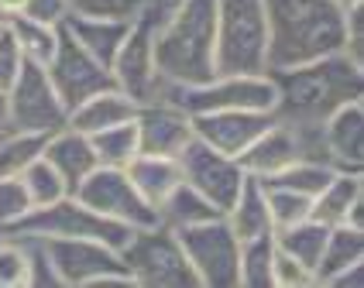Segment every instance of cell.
Segmentation results:
<instances>
[{
  "label": "cell",
  "instance_id": "obj_15",
  "mask_svg": "<svg viewBox=\"0 0 364 288\" xmlns=\"http://www.w3.org/2000/svg\"><path fill=\"white\" fill-rule=\"evenodd\" d=\"M279 121L275 110H217V113H200L193 117V138L217 148L230 158H241L244 148L264 134Z\"/></svg>",
  "mask_w": 364,
  "mask_h": 288
},
{
  "label": "cell",
  "instance_id": "obj_27",
  "mask_svg": "<svg viewBox=\"0 0 364 288\" xmlns=\"http://www.w3.org/2000/svg\"><path fill=\"white\" fill-rule=\"evenodd\" d=\"M326 233H330V226L316 223V220H303V223H292L285 230H275V247L285 250L289 257H296L303 267H309L313 278H316V265H320V254H323Z\"/></svg>",
  "mask_w": 364,
  "mask_h": 288
},
{
  "label": "cell",
  "instance_id": "obj_30",
  "mask_svg": "<svg viewBox=\"0 0 364 288\" xmlns=\"http://www.w3.org/2000/svg\"><path fill=\"white\" fill-rule=\"evenodd\" d=\"M337 168H330L323 162H306V158H296L292 165H285L282 172H275V175H268L262 179L264 189H289V192H299V196H316L326 182H330V175H333Z\"/></svg>",
  "mask_w": 364,
  "mask_h": 288
},
{
  "label": "cell",
  "instance_id": "obj_28",
  "mask_svg": "<svg viewBox=\"0 0 364 288\" xmlns=\"http://www.w3.org/2000/svg\"><path fill=\"white\" fill-rule=\"evenodd\" d=\"M272 261H275V233L247 237L237 250V288H272Z\"/></svg>",
  "mask_w": 364,
  "mask_h": 288
},
{
  "label": "cell",
  "instance_id": "obj_1",
  "mask_svg": "<svg viewBox=\"0 0 364 288\" xmlns=\"http://www.w3.org/2000/svg\"><path fill=\"white\" fill-rule=\"evenodd\" d=\"M275 86V117L282 123H323L350 100H364V65L330 52L323 59L268 69Z\"/></svg>",
  "mask_w": 364,
  "mask_h": 288
},
{
  "label": "cell",
  "instance_id": "obj_18",
  "mask_svg": "<svg viewBox=\"0 0 364 288\" xmlns=\"http://www.w3.org/2000/svg\"><path fill=\"white\" fill-rule=\"evenodd\" d=\"M323 144L330 165L341 168H364V103L350 100L333 110L323 121Z\"/></svg>",
  "mask_w": 364,
  "mask_h": 288
},
{
  "label": "cell",
  "instance_id": "obj_5",
  "mask_svg": "<svg viewBox=\"0 0 364 288\" xmlns=\"http://www.w3.org/2000/svg\"><path fill=\"white\" fill-rule=\"evenodd\" d=\"M172 4L168 0H144L138 14L127 21V35H124L117 55L110 62V76L114 86L124 89L131 100L148 103L159 89V69H155V38L162 31Z\"/></svg>",
  "mask_w": 364,
  "mask_h": 288
},
{
  "label": "cell",
  "instance_id": "obj_37",
  "mask_svg": "<svg viewBox=\"0 0 364 288\" xmlns=\"http://www.w3.org/2000/svg\"><path fill=\"white\" fill-rule=\"evenodd\" d=\"M18 237V233H14ZM24 240V254H28V288H62L59 275L52 267V257L45 250V240L41 237H21Z\"/></svg>",
  "mask_w": 364,
  "mask_h": 288
},
{
  "label": "cell",
  "instance_id": "obj_6",
  "mask_svg": "<svg viewBox=\"0 0 364 288\" xmlns=\"http://www.w3.org/2000/svg\"><path fill=\"white\" fill-rule=\"evenodd\" d=\"M121 261L131 282L141 288H200L193 267L186 261L179 233L165 223L131 230L127 244L121 247Z\"/></svg>",
  "mask_w": 364,
  "mask_h": 288
},
{
  "label": "cell",
  "instance_id": "obj_33",
  "mask_svg": "<svg viewBox=\"0 0 364 288\" xmlns=\"http://www.w3.org/2000/svg\"><path fill=\"white\" fill-rule=\"evenodd\" d=\"M21 182H24V189H28V196H31L35 206H48V203H55V199H62V196H69L65 179L41 155L21 172Z\"/></svg>",
  "mask_w": 364,
  "mask_h": 288
},
{
  "label": "cell",
  "instance_id": "obj_11",
  "mask_svg": "<svg viewBox=\"0 0 364 288\" xmlns=\"http://www.w3.org/2000/svg\"><path fill=\"white\" fill-rule=\"evenodd\" d=\"M179 244L186 250V261L193 267L200 288H237V250L241 240L227 226L223 216L206 223L176 230Z\"/></svg>",
  "mask_w": 364,
  "mask_h": 288
},
{
  "label": "cell",
  "instance_id": "obj_21",
  "mask_svg": "<svg viewBox=\"0 0 364 288\" xmlns=\"http://www.w3.org/2000/svg\"><path fill=\"white\" fill-rule=\"evenodd\" d=\"M134 113H138V100H131L124 89L110 86V89L93 93L90 100L76 103V106L69 110V127H76L82 134H97V131H107V127L134 121Z\"/></svg>",
  "mask_w": 364,
  "mask_h": 288
},
{
  "label": "cell",
  "instance_id": "obj_42",
  "mask_svg": "<svg viewBox=\"0 0 364 288\" xmlns=\"http://www.w3.org/2000/svg\"><path fill=\"white\" fill-rule=\"evenodd\" d=\"M21 14L38 24H52V28H62V21L69 18V0H24Z\"/></svg>",
  "mask_w": 364,
  "mask_h": 288
},
{
  "label": "cell",
  "instance_id": "obj_40",
  "mask_svg": "<svg viewBox=\"0 0 364 288\" xmlns=\"http://www.w3.org/2000/svg\"><path fill=\"white\" fill-rule=\"evenodd\" d=\"M24 55H21L18 48V38L11 35V28L7 24H0V93H7L14 79L21 76V69H24Z\"/></svg>",
  "mask_w": 364,
  "mask_h": 288
},
{
  "label": "cell",
  "instance_id": "obj_26",
  "mask_svg": "<svg viewBox=\"0 0 364 288\" xmlns=\"http://www.w3.org/2000/svg\"><path fill=\"white\" fill-rule=\"evenodd\" d=\"M350 265H364V230L347 223L330 226L320 265H316V288H323L333 275H341Z\"/></svg>",
  "mask_w": 364,
  "mask_h": 288
},
{
  "label": "cell",
  "instance_id": "obj_7",
  "mask_svg": "<svg viewBox=\"0 0 364 288\" xmlns=\"http://www.w3.org/2000/svg\"><path fill=\"white\" fill-rule=\"evenodd\" d=\"M4 233H18V237H65V240H100L121 250L131 237V226L117 223L110 216H103L97 209L82 203L80 196H62L48 206H35L24 220L4 230Z\"/></svg>",
  "mask_w": 364,
  "mask_h": 288
},
{
  "label": "cell",
  "instance_id": "obj_48",
  "mask_svg": "<svg viewBox=\"0 0 364 288\" xmlns=\"http://www.w3.org/2000/svg\"><path fill=\"white\" fill-rule=\"evenodd\" d=\"M0 24H4V21H0Z\"/></svg>",
  "mask_w": 364,
  "mask_h": 288
},
{
  "label": "cell",
  "instance_id": "obj_34",
  "mask_svg": "<svg viewBox=\"0 0 364 288\" xmlns=\"http://www.w3.org/2000/svg\"><path fill=\"white\" fill-rule=\"evenodd\" d=\"M264 196H268L272 230H285V226L309 220V209H313V199H309V196L289 192V189H264Z\"/></svg>",
  "mask_w": 364,
  "mask_h": 288
},
{
  "label": "cell",
  "instance_id": "obj_44",
  "mask_svg": "<svg viewBox=\"0 0 364 288\" xmlns=\"http://www.w3.org/2000/svg\"><path fill=\"white\" fill-rule=\"evenodd\" d=\"M24 0H0V21H11L14 14H21Z\"/></svg>",
  "mask_w": 364,
  "mask_h": 288
},
{
  "label": "cell",
  "instance_id": "obj_23",
  "mask_svg": "<svg viewBox=\"0 0 364 288\" xmlns=\"http://www.w3.org/2000/svg\"><path fill=\"white\" fill-rule=\"evenodd\" d=\"M62 28L80 41L100 65H107V69H110V62H114L124 35H127V21H121V18H82V14H69V18L62 21Z\"/></svg>",
  "mask_w": 364,
  "mask_h": 288
},
{
  "label": "cell",
  "instance_id": "obj_38",
  "mask_svg": "<svg viewBox=\"0 0 364 288\" xmlns=\"http://www.w3.org/2000/svg\"><path fill=\"white\" fill-rule=\"evenodd\" d=\"M272 288H316L313 271L303 267L296 257H289L285 250L275 247V261H272Z\"/></svg>",
  "mask_w": 364,
  "mask_h": 288
},
{
  "label": "cell",
  "instance_id": "obj_3",
  "mask_svg": "<svg viewBox=\"0 0 364 288\" xmlns=\"http://www.w3.org/2000/svg\"><path fill=\"white\" fill-rule=\"evenodd\" d=\"M159 79L196 86L217 76V0H176L155 38Z\"/></svg>",
  "mask_w": 364,
  "mask_h": 288
},
{
  "label": "cell",
  "instance_id": "obj_41",
  "mask_svg": "<svg viewBox=\"0 0 364 288\" xmlns=\"http://www.w3.org/2000/svg\"><path fill=\"white\" fill-rule=\"evenodd\" d=\"M341 52L364 65V4H354L344 11V48Z\"/></svg>",
  "mask_w": 364,
  "mask_h": 288
},
{
  "label": "cell",
  "instance_id": "obj_14",
  "mask_svg": "<svg viewBox=\"0 0 364 288\" xmlns=\"http://www.w3.org/2000/svg\"><path fill=\"white\" fill-rule=\"evenodd\" d=\"M176 162H179L182 182H189L196 192H203L220 213L234 203L237 189L247 179L244 168L237 165V158H230V155H223L217 148L203 144L200 138H193V141L186 144L179 155H176Z\"/></svg>",
  "mask_w": 364,
  "mask_h": 288
},
{
  "label": "cell",
  "instance_id": "obj_17",
  "mask_svg": "<svg viewBox=\"0 0 364 288\" xmlns=\"http://www.w3.org/2000/svg\"><path fill=\"white\" fill-rule=\"evenodd\" d=\"M309 220L323 226H358L364 230V172L361 168H341L330 175V182L313 196Z\"/></svg>",
  "mask_w": 364,
  "mask_h": 288
},
{
  "label": "cell",
  "instance_id": "obj_43",
  "mask_svg": "<svg viewBox=\"0 0 364 288\" xmlns=\"http://www.w3.org/2000/svg\"><path fill=\"white\" fill-rule=\"evenodd\" d=\"M364 285V265H350L341 275H333L323 288H361Z\"/></svg>",
  "mask_w": 364,
  "mask_h": 288
},
{
  "label": "cell",
  "instance_id": "obj_39",
  "mask_svg": "<svg viewBox=\"0 0 364 288\" xmlns=\"http://www.w3.org/2000/svg\"><path fill=\"white\" fill-rule=\"evenodd\" d=\"M144 0H69V14L82 18H121L131 21Z\"/></svg>",
  "mask_w": 364,
  "mask_h": 288
},
{
  "label": "cell",
  "instance_id": "obj_16",
  "mask_svg": "<svg viewBox=\"0 0 364 288\" xmlns=\"http://www.w3.org/2000/svg\"><path fill=\"white\" fill-rule=\"evenodd\" d=\"M134 127H138V144H141L144 155L176 158L182 148L193 141V117L168 100L138 103Z\"/></svg>",
  "mask_w": 364,
  "mask_h": 288
},
{
  "label": "cell",
  "instance_id": "obj_31",
  "mask_svg": "<svg viewBox=\"0 0 364 288\" xmlns=\"http://www.w3.org/2000/svg\"><path fill=\"white\" fill-rule=\"evenodd\" d=\"M90 141H93V151H97V162L110 165V168H127V162L141 151L134 121L107 127V131H97V134H90Z\"/></svg>",
  "mask_w": 364,
  "mask_h": 288
},
{
  "label": "cell",
  "instance_id": "obj_22",
  "mask_svg": "<svg viewBox=\"0 0 364 288\" xmlns=\"http://www.w3.org/2000/svg\"><path fill=\"white\" fill-rule=\"evenodd\" d=\"M223 220L234 230L237 240L247 237H262V233H275L272 230V213H268V196H264V185L258 179H244V185L237 189L234 203L223 209Z\"/></svg>",
  "mask_w": 364,
  "mask_h": 288
},
{
  "label": "cell",
  "instance_id": "obj_46",
  "mask_svg": "<svg viewBox=\"0 0 364 288\" xmlns=\"http://www.w3.org/2000/svg\"><path fill=\"white\" fill-rule=\"evenodd\" d=\"M333 4H337L341 11H347V7H354V4H364V0H333Z\"/></svg>",
  "mask_w": 364,
  "mask_h": 288
},
{
  "label": "cell",
  "instance_id": "obj_45",
  "mask_svg": "<svg viewBox=\"0 0 364 288\" xmlns=\"http://www.w3.org/2000/svg\"><path fill=\"white\" fill-rule=\"evenodd\" d=\"M7 127V100H4V93H0V131Z\"/></svg>",
  "mask_w": 364,
  "mask_h": 288
},
{
  "label": "cell",
  "instance_id": "obj_8",
  "mask_svg": "<svg viewBox=\"0 0 364 288\" xmlns=\"http://www.w3.org/2000/svg\"><path fill=\"white\" fill-rule=\"evenodd\" d=\"M151 100H168L189 117L217 113V110H272L275 106V86L268 72L258 76H213L196 86H172L159 82Z\"/></svg>",
  "mask_w": 364,
  "mask_h": 288
},
{
  "label": "cell",
  "instance_id": "obj_20",
  "mask_svg": "<svg viewBox=\"0 0 364 288\" xmlns=\"http://www.w3.org/2000/svg\"><path fill=\"white\" fill-rule=\"evenodd\" d=\"M299 158V141H296V131L289 123L275 121L264 134H258L255 141L244 148V155L237 158V165L244 168V175L251 179H268L275 172H282L285 165H292Z\"/></svg>",
  "mask_w": 364,
  "mask_h": 288
},
{
  "label": "cell",
  "instance_id": "obj_10",
  "mask_svg": "<svg viewBox=\"0 0 364 288\" xmlns=\"http://www.w3.org/2000/svg\"><path fill=\"white\" fill-rule=\"evenodd\" d=\"M4 100H7V127L11 131L48 138L52 131H59V127L69 123V110L59 100V93H55V86L48 79L45 65L24 62L21 76L4 93Z\"/></svg>",
  "mask_w": 364,
  "mask_h": 288
},
{
  "label": "cell",
  "instance_id": "obj_47",
  "mask_svg": "<svg viewBox=\"0 0 364 288\" xmlns=\"http://www.w3.org/2000/svg\"><path fill=\"white\" fill-rule=\"evenodd\" d=\"M168 4H176V0H168Z\"/></svg>",
  "mask_w": 364,
  "mask_h": 288
},
{
  "label": "cell",
  "instance_id": "obj_32",
  "mask_svg": "<svg viewBox=\"0 0 364 288\" xmlns=\"http://www.w3.org/2000/svg\"><path fill=\"white\" fill-rule=\"evenodd\" d=\"M45 148L41 134H24V131H0V175H21L28 165L35 162Z\"/></svg>",
  "mask_w": 364,
  "mask_h": 288
},
{
  "label": "cell",
  "instance_id": "obj_19",
  "mask_svg": "<svg viewBox=\"0 0 364 288\" xmlns=\"http://www.w3.org/2000/svg\"><path fill=\"white\" fill-rule=\"evenodd\" d=\"M41 158L52 165L55 172H59L65 185H69V192L76 189V185L97 168V151H93V141H90V134H82L76 127H59V131H52L48 138H45V148H41Z\"/></svg>",
  "mask_w": 364,
  "mask_h": 288
},
{
  "label": "cell",
  "instance_id": "obj_12",
  "mask_svg": "<svg viewBox=\"0 0 364 288\" xmlns=\"http://www.w3.org/2000/svg\"><path fill=\"white\" fill-rule=\"evenodd\" d=\"M73 196H80L90 209H97V213H103V216H110V220H117V223H124V226H131V230L159 223L155 206L134 189V182L127 179L124 168L97 165V168L73 189Z\"/></svg>",
  "mask_w": 364,
  "mask_h": 288
},
{
  "label": "cell",
  "instance_id": "obj_36",
  "mask_svg": "<svg viewBox=\"0 0 364 288\" xmlns=\"http://www.w3.org/2000/svg\"><path fill=\"white\" fill-rule=\"evenodd\" d=\"M28 282V254L24 240L0 230V288H18Z\"/></svg>",
  "mask_w": 364,
  "mask_h": 288
},
{
  "label": "cell",
  "instance_id": "obj_35",
  "mask_svg": "<svg viewBox=\"0 0 364 288\" xmlns=\"http://www.w3.org/2000/svg\"><path fill=\"white\" fill-rule=\"evenodd\" d=\"M31 209H35V203L21 182V175H0V230H11Z\"/></svg>",
  "mask_w": 364,
  "mask_h": 288
},
{
  "label": "cell",
  "instance_id": "obj_24",
  "mask_svg": "<svg viewBox=\"0 0 364 288\" xmlns=\"http://www.w3.org/2000/svg\"><path fill=\"white\" fill-rule=\"evenodd\" d=\"M124 172H127V179L134 182V189H138L155 209H159V203L182 182L179 162L168 158V155H144V151H138V155L127 162Z\"/></svg>",
  "mask_w": 364,
  "mask_h": 288
},
{
  "label": "cell",
  "instance_id": "obj_2",
  "mask_svg": "<svg viewBox=\"0 0 364 288\" xmlns=\"http://www.w3.org/2000/svg\"><path fill=\"white\" fill-rule=\"evenodd\" d=\"M268 69H289L344 48V11L333 0H264Z\"/></svg>",
  "mask_w": 364,
  "mask_h": 288
},
{
  "label": "cell",
  "instance_id": "obj_9",
  "mask_svg": "<svg viewBox=\"0 0 364 288\" xmlns=\"http://www.w3.org/2000/svg\"><path fill=\"white\" fill-rule=\"evenodd\" d=\"M41 240L62 288L134 285L117 247L100 244V240H65V237H41Z\"/></svg>",
  "mask_w": 364,
  "mask_h": 288
},
{
  "label": "cell",
  "instance_id": "obj_29",
  "mask_svg": "<svg viewBox=\"0 0 364 288\" xmlns=\"http://www.w3.org/2000/svg\"><path fill=\"white\" fill-rule=\"evenodd\" d=\"M4 24L18 38V48L24 59L35 62V65H48V59L55 55V45H59V28L38 24V21L24 18V14H14L11 21H4Z\"/></svg>",
  "mask_w": 364,
  "mask_h": 288
},
{
  "label": "cell",
  "instance_id": "obj_4",
  "mask_svg": "<svg viewBox=\"0 0 364 288\" xmlns=\"http://www.w3.org/2000/svg\"><path fill=\"white\" fill-rule=\"evenodd\" d=\"M268 72L264 0H217V76Z\"/></svg>",
  "mask_w": 364,
  "mask_h": 288
},
{
  "label": "cell",
  "instance_id": "obj_13",
  "mask_svg": "<svg viewBox=\"0 0 364 288\" xmlns=\"http://www.w3.org/2000/svg\"><path fill=\"white\" fill-rule=\"evenodd\" d=\"M45 72H48V79L55 86L59 100L65 103V110H73L76 103L90 100L93 93L114 86L110 69L93 59L65 28H59V45H55V55L45 65Z\"/></svg>",
  "mask_w": 364,
  "mask_h": 288
},
{
  "label": "cell",
  "instance_id": "obj_25",
  "mask_svg": "<svg viewBox=\"0 0 364 288\" xmlns=\"http://www.w3.org/2000/svg\"><path fill=\"white\" fill-rule=\"evenodd\" d=\"M159 223H165L168 230H186V226L206 223V220H217L223 216L217 206L210 203L203 192H196L189 182H179L162 203H159Z\"/></svg>",
  "mask_w": 364,
  "mask_h": 288
}]
</instances>
